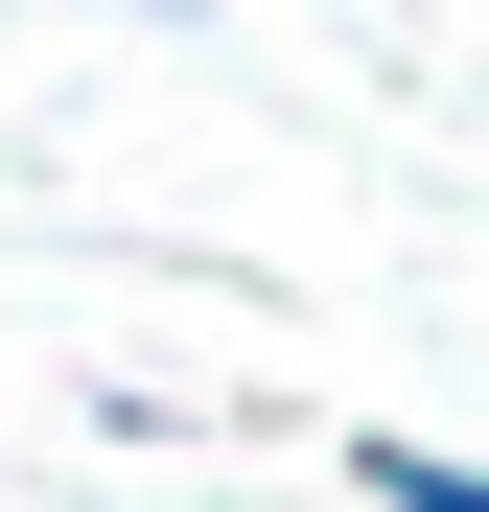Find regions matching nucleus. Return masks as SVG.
<instances>
[{"mask_svg":"<svg viewBox=\"0 0 489 512\" xmlns=\"http://www.w3.org/2000/svg\"><path fill=\"white\" fill-rule=\"evenodd\" d=\"M350 489H373V512H489V466H466V443H396V419L350 443Z\"/></svg>","mask_w":489,"mask_h":512,"instance_id":"1","label":"nucleus"},{"mask_svg":"<svg viewBox=\"0 0 489 512\" xmlns=\"http://www.w3.org/2000/svg\"><path fill=\"white\" fill-rule=\"evenodd\" d=\"M117 24H163V0H117Z\"/></svg>","mask_w":489,"mask_h":512,"instance_id":"2","label":"nucleus"}]
</instances>
